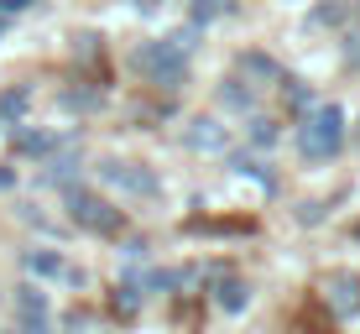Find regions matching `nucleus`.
Masks as SVG:
<instances>
[{"label":"nucleus","instance_id":"21","mask_svg":"<svg viewBox=\"0 0 360 334\" xmlns=\"http://www.w3.org/2000/svg\"><path fill=\"white\" fill-rule=\"evenodd\" d=\"M136 6H152V0H136Z\"/></svg>","mask_w":360,"mask_h":334},{"label":"nucleus","instance_id":"13","mask_svg":"<svg viewBox=\"0 0 360 334\" xmlns=\"http://www.w3.org/2000/svg\"><path fill=\"white\" fill-rule=\"evenodd\" d=\"M240 68L251 73V79H266V84L277 79V63H271V58H262V53H245V58H240Z\"/></svg>","mask_w":360,"mask_h":334},{"label":"nucleus","instance_id":"4","mask_svg":"<svg viewBox=\"0 0 360 334\" xmlns=\"http://www.w3.org/2000/svg\"><path fill=\"white\" fill-rule=\"evenodd\" d=\"M94 172L110 183V188L131 193V199H157V193H162V178H157L152 167H141V162H126V157H105Z\"/></svg>","mask_w":360,"mask_h":334},{"label":"nucleus","instance_id":"7","mask_svg":"<svg viewBox=\"0 0 360 334\" xmlns=\"http://www.w3.org/2000/svg\"><path fill=\"white\" fill-rule=\"evenodd\" d=\"M16 308H21V334H47V298L37 288H21Z\"/></svg>","mask_w":360,"mask_h":334},{"label":"nucleus","instance_id":"16","mask_svg":"<svg viewBox=\"0 0 360 334\" xmlns=\"http://www.w3.org/2000/svg\"><path fill=\"white\" fill-rule=\"evenodd\" d=\"M251 141H262V146H271V141H277V126H271L266 115H256V120H251Z\"/></svg>","mask_w":360,"mask_h":334},{"label":"nucleus","instance_id":"5","mask_svg":"<svg viewBox=\"0 0 360 334\" xmlns=\"http://www.w3.org/2000/svg\"><path fill=\"white\" fill-rule=\"evenodd\" d=\"M324 298L340 319H355L360 314V277L355 271H329L324 277Z\"/></svg>","mask_w":360,"mask_h":334},{"label":"nucleus","instance_id":"3","mask_svg":"<svg viewBox=\"0 0 360 334\" xmlns=\"http://www.w3.org/2000/svg\"><path fill=\"white\" fill-rule=\"evenodd\" d=\"M68 214H73V225L89 230V235H115L120 225H126V214H120L110 199L89 193V188H68Z\"/></svg>","mask_w":360,"mask_h":334},{"label":"nucleus","instance_id":"12","mask_svg":"<svg viewBox=\"0 0 360 334\" xmlns=\"http://www.w3.org/2000/svg\"><path fill=\"white\" fill-rule=\"evenodd\" d=\"M219 100H225L230 110H251V105H256V89H251V84L240 89V79H230L225 89H219Z\"/></svg>","mask_w":360,"mask_h":334},{"label":"nucleus","instance_id":"11","mask_svg":"<svg viewBox=\"0 0 360 334\" xmlns=\"http://www.w3.org/2000/svg\"><path fill=\"white\" fill-rule=\"evenodd\" d=\"M27 105H32V89H6L0 94V120H21Z\"/></svg>","mask_w":360,"mask_h":334},{"label":"nucleus","instance_id":"20","mask_svg":"<svg viewBox=\"0 0 360 334\" xmlns=\"http://www.w3.org/2000/svg\"><path fill=\"white\" fill-rule=\"evenodd\" d=\"M32 0H0V11H6V16H16V11H27Z\"/></svg>","mask_w":360,"mask_h":334},{"label":"nucleus","instance_id":"6","mask_svg":"<svg viewBox=\"0 0 360 334\" xmlns=\"http://www.w3.org/2000/svg\"><path fill=\"white\" fill-rule=\"evenodd\" d=\"M183 141H188L193 152H225V146H230V131L219 126V120H204V115H198L193 126H188V136H183Z\"/></svg>","mask_w":360,"mask_h":334},{"label":"nucleus","instance_id":"18","mask_svg":"<svg viewBox=\"0 0 360 334\" xmlns=\"http://www.w3.org/2000/svg\"><path fill=\"white\" fill-rule=\"evenodd\" d=\"M345 63H350V68H360V27H350V32H345Z\"/></svg>","mask_w":360,"mask_h":334},{"label":"nucleus","instance_id":"17","mask_svg":"<svg viewBox=\"0 0 360 334\" xmlns=\"http://www.w3.org/2000/svg\"><path fill=\"white\" fill-rule=\"evenodd\" d=\"M99 105V94H84V89H68L63 94V110H94Z\"/></svg>","mask_w":360,"mask_h":334},{"label":"nucleus","instance_id":"19","mask_svg":"<svg viewBox=\"0 0 360 334\" xmlns=\"http://www.w3.org/2000/svg\"><path fill=\"white\" fill-rule=\"evenodd\" d=\"M21 146H27V152H53V136H37V131H21Z\"/></svg>","mask_w":360,"mask_h":334},{"label":"nucleus","instance_id":"14","mask_svg":"<svg viewBox=\"0 0 360 334\" xmlns=\"http://www.w3.org/2000/svg\"><path fill=\"white\" fill-rule=\"evenodd\" d=\"M68 172H73V157L63 152V157H53V162H47L42 178H47V183H68Z\"/></svg>","mask_w":360,"mask_h":334},{"label":"nucleus","instance_id":"15","mask_svg":"<svg viewBox=\"0 0 360 334\" xmlns=\"http://www.w3.org/2000/svg\"><path fill=\"white\" fill-rule=\"evenodd\" d=\"M219 11H225L219 0H193V27H209V21H214Z\"/></svg>","mask_w":360,"mask_h":334},{"label":"nucleus","instance_id":"1","mask_svg":"<svg viewBox=\"0 0 360 334\" xmlns=\"http://www.w3.org/2000/svg\"><path fill=\"white\" fill-rule=\"evenodd\" d=\"M340 146H345V110L340 105H319L314 115L297 126V152H303L308 162H329Z\"/></svg>","mask_w":360,"mask_h":334},{"label":"nucleus","instance_id":"10","mask_svg":"<svg viewBox=\"0 0 360 334\" xmlns=\"http://www.w3.org/2000/svg\"><path fill=\"white\" fill-rule=\"evenodd\" d=\"M27 271L32 277H63V262L53 251H27Z\"/></svg>","mask_w":360,"mask_h":334},{"label":"nucleus","instance_id":"2","mask_svg":"<svg viewBox=\"0 0 360 334\" xmlns=\"http://www.w3.org/2000/svg\"><path fill=\"white\" fill-rule=\"evenodd\" d=\"M131 63L146 73V79L157 84V89H183V84H188V58L178 53V47L167 42H146V47H136L131 53Z\"/></svg>","mask_w":360,"mask_h":334},{"label":"nucleus","instance_id":"8","mask_svg":"<svg viewBox=\"0 0 360 334\" xmlns=\"http://www.w3.org/2000/svg\"><path fill=\"white\" fill-rule=\"evenodd\" d=\"M360 16V0H324V6L308 16V27H345V21Z\"/></svg>","mask_w":360,"mask_h":334},{"label":"nucleus","instance_id":"9","mask_svg":"<svg viewBox=\"0 0 360 334\" xmlns=\"http://www.w3.org/2000/svg\"><path fill=\"white\" fill-rule=\"evenodd\" d=\"M214 303L225 308V314H240V308L251 303V288H245L240 277H225V282H219V293H214Z\"/></svg>","mask_w":360,"mask_h":334}]
</instances>
